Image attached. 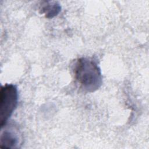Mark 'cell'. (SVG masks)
Returning a JSON list of instances; mask_svg holds the SVG:
<instances>
[{"mask_svg": "<svg viewBox=\"0 0 149 149\" xmlns=\"http://www.w3.org/2000/svg\"><path fill=\"white\" fill-rule=\"evenodd\" d=\"M73 73L80 87L86 92H94L102 85L101 69L91 59L83 57L76 60L73 66Z\"/></svg>", "mask_w": 149, "mask_h": 149, "instance_id": "1", "label": "cell"}, {"mask_svg": "<svg viewBox=\"0 0 149 149\" xmlns=\"http://www.w3.org/2000/svg\"><path fill=\"white\" fill-rule=\"evenodd\" d=\"M18 93L16 86L6 84L1 87L0 91V121L1 126L8 121L17 105Z\"/></svg>", "mask_w": 149, "mask_h": 149, "instance_id": "2", "label": "cell"}, {"mask_svg": "<svg viewBox=\"0 0 149 149\" xmlns=\"http://www.w3.org/2000/svg\"><path fill=\"white\" fill-rule=\"evenodd\" d=\"M22 136L18 128L8 123L1 126L0 136L1 147L17 148L21 143Z\"/></svg>", "mask_w": 149, "mask_h": 149, "instance_id": "3", "label": "cell"}, {"mask_svg": "<svg viewBox=\"0 0 149 149\" xmlns=\"http://www.w3.org/2000/svg\"><path fill=\"white\" fill-rule=\"evenodd\" d=\"M40 9L41 13L47 18H52L61 11V7L56 2H45Z\"/></svg>", "mask_w": 149, "mask_h": 149, "instance_id": "4", "label": "cell"}]
</instances>
